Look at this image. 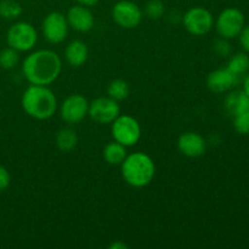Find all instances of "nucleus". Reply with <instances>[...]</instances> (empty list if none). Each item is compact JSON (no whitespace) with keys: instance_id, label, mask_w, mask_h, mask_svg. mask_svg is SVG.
<instances>
[{"instance_id":"a878e982","label":"nucleus","mask_w":249,"mask_h":249,"mask_svg":"<svg viewBox=\"0 0 249 249\" xmlns=\"http://www.w3.org/2000/svg\"><path fill=\"white\" fill-rule=\"evenodd\" d=\"M10 182H11V175H10L9 170L0 165V191L6 190L10 186Z\"/></svg>"},{"instance_id":"1a4fd4ad","label":"nucleus","mask_w":249,"mask_h":249,"mask_svg":"<svg viewBox=\"0 0 249 249\" xmlns=\"http://www.w3.org/2000/svg\"><path fill=\"white\" fill-rule=\"evenodd\" d=\"M89 111V101L82 94H72L63 100L60 106V116L65 123L74 125L80 123Z\"/></svg>"},{"instance_id":"393cba45","label":"nucleus","mask_w":249,"mask_h":249,"mask_svg":"<svg viewBox=\"0 0 249 249\" xmlns=\"http://www.w3.org/2000/svg\"><path fill=\"white\" fill-rule=\"evenodd\" d=\"M214 50L218 55L223 56V57H228L231 53V46L229 44L228 39H218V40L214 43Z\"/></svg>"},{"instance_id":"a211bd4d","label":"nucleus","mask_w":249,"mask_h":249,"mask_svg":"<svg viewBox=\"0 0 249 249\" xmlns=\"http://www.w3.org/2000/svg\"><path fill=\"white\" fill-rule=\"evenodd\" d=\"M56 146L62 152H70L74 150L78 143V135L73 129L63 128L56 134Z\"/></svg>"},{"instance_id":"cd10ccee","label":"nucleus","mask_w":249,"mask_h":249,"mask_svg":"<svg viewBox=\"0 0 249 249\" xmlns=\"http://www.w3.org/2000/svg\"><path fill=\"white\" fill-rule=\"evenodd\" d=\"M109 249H128L129 246L126 243H124L123 241H116L112 245H109Z\"/></svg>"},{"instance_id":"f257e3e1","label":"nucleus","mask_w":249,"mask_h":249,"mask_svg":"<svg viewBox=\"0 0 249 249\" xmlns=\"http://www.w3.org/2000/svg\"><path fill=\"white\" fill-rule=\"evenodd\" d=\"M62 71L60 55L50 49H40L29 53L22 62V73L32 85L53 84Z\"/></svg>"},{"instance_id":"9d476101","label":"nucleus","mask_w":249,"mask_h":249,"mask_svg":"<svg viewBox=\"0 0 249 249\" xmlns=\"http://www.w3.org/2000/svg\"><path fill=\"white\" fill-rule=\"evenodd\" d=\"M121 114V107L116 100L101 96L89 102L88 116L99 124H111Z\"/></svg>"},{"instance_id":"f03ea898","label":"nucleus","mask_w":249,"mask_h":249,"mask_svg":"<svg viewBox=\"0 0 249 249\" xmlns=\"http://www.w3.org/2000/svg\"><path fill=\"white\" fill-rule=\"evenodd\" d=\"M21 105L27 116L36 121L50 119L57 111V97L45 85H29L24 90Z\"/></svg>"},{"instance_id":"412c9836","label":"nucleus","mask_w":249,"mask_h":249,"mask_svg":"<svg viewBox=\"0 0 249 249\" xmlns=\"http://www.w3.org/2000/svg\"><path fill=\"white\" fill-rule=\"evenodd\" d=\"M22 6L16 0H1L0 1V16L6 19H16L21 16Z\"/></svg>"},{"instance_id":"dca6fc26","label":"nucleus","mask_w":249,"mask_h":249,"mask_svg":"<svg viewBox=\"0 0 249 249\" xmlns=\"http://www.w3.org/2000/svg\"><path fill=\"white\" fill-rule=\"evenodd\" d=\"M225 111L235 117L249 111V97L245 91H231L225 99Z\"/></svg>"},{"instance_id":"4468645a","label":"nucleus","mask_w":249,"mask_h":249,"mask_svg":"<svg viewBox=\"0 0 249 249\" xmlns=\"http://www.w3.org/2000/svg\"><path fill=\"white\" fill-rule=\"evenodd\" d=\"M238 80L240 77L233 74L228 68H219L209 73L207 78V87L214 94H223L235 88Z\"/></svg>"},{"instance_id":"0eeeda50","label":"nucleus","mask_w":249,"mask_h":249,"mask_svg":"<svg viewBox=\"0 0 249 249\" xmlns=\"http://www.w3.org/2000/svg\"><path fill=\"white\" fill-rule=\"evenodd\" d=\"M41 32H43L44 39L48 43H63L70 32V24L66 18V15L58 11H53L46 15L41 23Z\"/></svg>"},{"instance_id":"39448f33","label":"nucleus","mask_w":249,"mask_h":249,"mask_svg":"<svg viewBox=\"0 0 249 249\" xmlns=\"http://www.w3.org/2000/svg\"><path fill=\"white\" fill-rule=\"evenodd\" d=\"M6 41L10 48L15 49L18 53H28L38 41V32L33 24L28 22H15L6 33Z\"/></svg>"},{"instance_id":"f3484780","label":"nucleus","mask_w":249,"mask_h":249,"mask_svg":"<svg viewBox=\"0 0 249 249\" xmlns=\"http://www.w3.org/2000/svg\"><path fill=\"white\" fill-rule=\"evenodd\" d=\"M102 155H104L105 160L109 165H121L128 156V153H126L125 146L113 140L105 146Z\"/></svg>"},{"instance_id":"423d86ee","label":"nucleus","mask_w":249,"mask_h":249,"mask_svg":"<svg viewBox=\"0 0 249 249\" xmlns=\"http://www.w3.org/2000/svg\"><path fill=\"white\" fill-rule=\"evenodd\" d=\"M182 24L190 34L202 36L212 31L214 26V17L206 7L195 6L185 12L182 16Z\"/></svg>"},{"instance_id":"6e6552de","label":"nucleus","mask_w":249,"mask_h":249,"mask_svg":"<svg viewBox=\"0 0 249 249\" xmlns=\"http://www.w3.org/2000/svg\"><path fill=\"white\" fill-rule=\"evenodd\" d=\"M215 27L221 38L228 40L236 38L245 27V15L236 7H228L218 16Z\"/></svg>"},{"instance_id":"b1692460","label":"nucleus","mask_w":249,"mask_h":249,"mask_svg":"<svg viewBox=\"0 0 249 249\" xmlns=\"http://www.w3.org/2000/svg\"><path fill=\"white\" fill-rule=\"evenodd\" d=\"M233 128L241 135L249 134V111L233 117Z\"/></svg>"},{"instance_id":"aec40b11","label":"nucleus","mask_w":249,"mask_h":249,"mask_svg":"<svg viewBox=\"0 0 249 249\" xmlns=\"http://www.w3.org/2000/svg\"><path fill=\"white\" fill-rule=\"evenodd\" d=\"M228 68L229 71L233 73V74L241 77L242 74H245L246 72L249 70V57L248 55H246L245 53H235L230 57L228 62Z\"/></svg>"},{"instance_id":"4be33fe9","label":"nucleus","mask_w":249,"mask_h":249,"mask_svg":"<svg viewBox=\"0 0 249 249\" xmlns=\"http://www.w3.org/2000/svg\"><path fill=\"white\" fill-rule=\"evenodd\" d=\"M19 53L12 48H6L0 51V67L4 70H12L18 65Z\"/></svg>"},{"instance_id":"bb28decb","label":"nucleus","mask_w":249,"mask_h":249,"mask_svg":"<svg viewBox=\"0 0 249 249\" xmlns=\"http://www.w3.org/2000/svg\"><path fill=\"white\" fill-rule=\"evenodd\" d=\"M240 36V43L242 48L245 49L247 53H249V26H245L241 33L238 34Z\"/></svg>"},{"instance_id":"5701e85b","label":"nucleus","mask_w":249,"mask_h":249,"mask_svg":"<svg viewBox=\"0 0 249 249\" xmlns=\"http://www.w3.org/2000/svg\"><path fill=\"white\" fill-rule=\"evenodd\" d=\"M165 12V6L162 0H150L145 6V14L151 19L162 18Z\"/></svg>"},{"instance_id":"f8f14e48","label":"nucleus","mask_w":249,"mask_h":249,"mask_svg":"<svg viewBox=\"0 0 249 249\" xmlns=\"http://www.w3.org/2000/svg\"><path fill=\"white\" fill-rule=\"evenodd\" d=\"M70 28L79 33H88L94 28V15L90 11L89 7L83 5H74L71 7L66 15Z\"/></svg>"},{"instance_id":"7ed1b4c3","label":"nucleus","mask_w":249,"mask_h":249,"mask_svg":"<svg viewBox=\"0 0 249 249\" xmlns=\"http://www.w3.org/2000/svg\"><path fill=\"white\" fill-rule=\"evenodd\" d=\"M122 167V177L131 187L142 189L153 181L156 164L145 152H133L125 157Z\"/></svg>"},{"instance_id":"20e7f679","label":"nucleus","mask_w":249,"mask_h":249,"mask_svg":"<svg viewBox=\"0 0 249 249\" xmlns=\"http://www.w3.org/2000/svg\"><path fill=\"white\" fill-rule=\"evenodd\" d=\"M111 134L114 141L126 148L135 146L141 138V126L138 119L129 114H119L111 123Z\"/></svg>"},{"instance_id":"9b49d317","label":"nucleus","mask_w":249,"mask_h":249,"mask_svg":"<svg viewBox=\"0 0 249 249\" xmlns=\"http://www.w3.org/2000/svg\"><path fill=\"white\" fill-rule=\"evenodd\" d=\"M112 18L121 28H136L142 21V11L130 0H121L112 9Z\"/></svg>"},{"instance_id":"ddd939ff","label":"nucleus","mask_w":249,"mask_h":249,"mask_svg":"<svg viewBox=\"0 0 249 249\" xmlns=\"http://www.w3.org/2000/svg\"><path fill=\"white\" fill-rule=\"evenodd\" d=\"M178 150L189 158H198L206 153V139L198 133L187 131L178 139Z\"/></svg>"},{"instance_id":"6ab92c4d","label":"nucleus","mask_w":249,"mask_h":249,"mask_svg":"<svg viewBox=\"0 0 249 249\" xmlns=\"http://www.w3.org/2000/svg\"><path fill=\"white\" fill-rule=\"evenodd\" d=\"M129 95H130V87L123 79L112 80L107 87V96L116 100L117 102L128 99Z\"/></svg>"},{"instance_id":"c85d7f7f","label":"nucleus","mask_w":249,"mask_h":249,"mask_svg":"<svg viewBox=\"0 0 249 249\" xmlns=\"http://www.w3.org/2000/svg\"><path fill=\"white\" fill-rule=\"evenodd\" d=\"M77 2L79 5H83V6L91 7V6H95V5L99 2V0H77Z\"/></svg>"},{"instance_id":"2eb2a0df","label":"nucleus","mask_w":249,"mask_h":249,"mask_svg":"<svg viewBox=\"0 0 249 249\" xmlns=\"http://www.w3.org/2000/svg\"><path fill=\"white\" fill-rule=\"evenodd\" d=\"M65 58L72 67H82L89 58V49L83 40H72L65 49Z\"/></svg>"},{"instance_id":"c756f323","label":"nucleus","mask_w":249,"mask_h":249,"mask_svg":"<svg viewBox=\"0 0 249 249\" xmlns=\"http://www.w3.org/2000/svg\"><path fill=\"white\" fill-rule=\"evenodd\" d=\"M243 91H245L249 97V74L247 75V78H246L245 84H243Z\"/></svg>"}]
</instances>
